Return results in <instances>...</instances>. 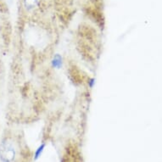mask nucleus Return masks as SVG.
Wrapping results in <instances>:
<instances>
[{"mask_svg": "<svg viewBox=\"0 0 162 162\" xmlns=\"http://www.w3.org/2000/svg\"><path fill=\"white\" fill-rule=\"evenodd\" d=\"M44 144H42L38 149H37V152H36V154H35V159L37 160L39 156H40V154H41V153L43 152V148H44Z\"/></svg>", "mask_w": 162, "mask_h": 162, "instance_id": "f03ea898", "label": "nucleus"}, {"mask_svg": "<svg viewBox=\"0 0 162 162\" xmlns=\"http://www.w3.org/2000/svg\"><path fill=\"white\" fill-rule=\"evenodd\" d=\"M15 157V150L12 143L4 141L0 145V161L1 162H12Z\"/></svg>", "mask_w": 162, "mask_h": 162, "instance_id": "f257e3e1", "label": "nucleus"}]
</instances>
